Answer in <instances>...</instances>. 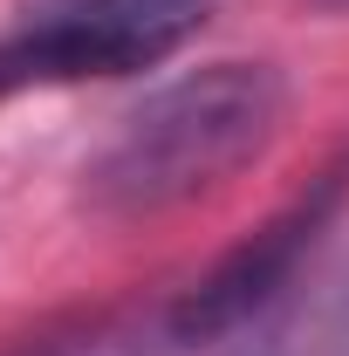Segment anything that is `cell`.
Here are the masks:
<instances>
[{
  "mask_svg": "<svg viewBox=\"0 0 349 356\" xmlns=\"http://www.w3.org/2000/svg\"><path fill=\"white\" fill-rule=\"evenodd\" d=\"M288 124V76L274 62H206L151 89L83 165V199L103 220H158L261 165Z\"/></svg>",
  "mask_w": 349,
  "mask_h": 356,
  "instance_id": "obj_1",
  "label": "cell"
},
{
  "mask_svg": "<svg viewBox=\"0 0 349 356\" xmlns=\"http://www.w3.org/2000/svg\"><path fill=\"white\" fill-rule=\"evenodd\" d=\"M213 0H35L0 35V103L21 89L131 76L199 35Z\"/></svg>",
  "mask_w": 349,
  "mask_h": 356,
  "instance_id": "obj_2",
  "label": "cell"
},
{
  "mask_svg": "<svg viewBox=\"0 0 349 356\" xmlns=\"http://www.w3.org/2000/svg\"><path fill=\"white\" fill-rule=\"evenodd\" d=\"M240 356H349V274L315 288L302 309H288L274 329H261Z\"/></svg>",
  "mask_w": 349,
  "mask_h": 356,
  "instance_id": "obj_3",
  "label": "cell"
},
{
  "mask_svg": "<svg viewBox=\"0 0 349 356\" xmlns=\"http://www.w3.org/2000/svg\"><path fill=\"white\" fill-rule=\"evenodd\" d=\"M315 7H349V0H315Z\"/></svg>",
  "mask_w": 349,
  "mask_h": 356,
  "instance_id": "obj_4",
  "label": "cell"
}]
</instances>
